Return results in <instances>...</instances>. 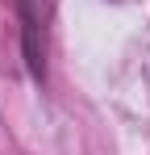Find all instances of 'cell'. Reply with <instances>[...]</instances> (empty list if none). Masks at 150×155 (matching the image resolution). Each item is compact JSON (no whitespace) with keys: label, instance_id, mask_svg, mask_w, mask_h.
I'll list each match as a JSON object with an SVG mask.
<instances>
[{"label":"cell","instance_id":"1","mask_svg":"<svg viewBox=\"0 0 150 155\" xmlns=\"http://www.w3.org/2000/svg\"><path fill=\"white\" fill-rule=\"evenodd\" d=\"M17 17H21V51H25V67L29 76L46 80V51H50V0H13Z\"/></svg>","mask_w":150,"mask_h":155}]
</instances>
